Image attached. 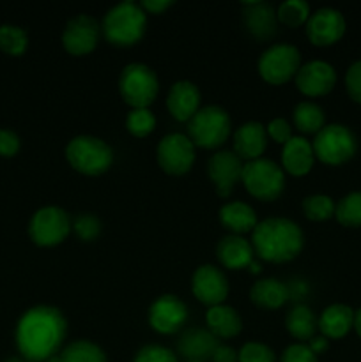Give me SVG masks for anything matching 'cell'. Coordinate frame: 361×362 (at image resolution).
I'll use <instances>...</instances> for the list:
<instances>
[{
	"instance_id": "484cf974",
	"label": "cell",
	"mask_w": 361,
	"mask_h": 362,
	"mask_svg": "<svg viewBox=\"0 0 361 362\" xmlns=\"http://www.w3.org/2000/svg\"><path fill=\"white\" fill-rule=\"evenodd\" d=\"M290 292L285 283L276 278L258 279L250 288V300L265 311L280 310L289 300Z\"/></svg>"
},
{
	"instance_id": "ffe728a7",
	"label": "cell",
	"mask_w": 361,
	"mask_h": 362,
	"mask_svg": "<svg viewBox=\"0 0 361 362\" xmlns=\"http://www.w3.org/2000/svg\"><path fill=\"white\" fill-rule=\"evenodd\" d=\"M202 95L197 85L190 80H179L170 87L166 108L177 122H190L200 110Z\"/></svg>"
},
{
	"instance_id": "681fc988",
	"label": "cell",
	"mask_w": 361,
	"mask_h": 362,
	"mask_svg": "<svg viewBox=\"0 0 361 362\" xmlns=\"http://www.w3.org/2000/svg\"><path fill=\"white\" fill-rule=\"evenodd\" d=\"M186 362H198V361H186Z\"/></svg>"
},
{
	"instance_id": "3957f363",
	"label": "cell",
	"mask_w": 361,
	"mask_h": 362,
	"mask_svg": "<svg viewBox=\"0 0 361 362\" xmlns=\"http://www.w3.org/2000/svg\"><path fill=\"white\" fill-rule=\"evenodd\" d=\"M147 30V13L138 2H120L106 11L101 23V34L117 48H130L144 39Z\"/></svg>"
},
{
	"instance_id": "cb8c5ba5",
	"label": "cell",
	"mask_w": 361,
	"mask_h": 362,
	"mask_svg": "<svg viewBox=\"0 0 361 362\" xmlns=\"http://www.w3.org/2000/svg\"><path fill=\"white\" fill-rule=\"evenodd\" d=\"M218 219L225 230H229L232 235H244L251 233L255 226L258 225L257 214L251 205L246 202H227L219 207Z\"/></svg>"
},
{
	"instance_id": "8fae6325",
	"label": "cell",
	"mask_w": 361,
	"mask_h": 362,
	"mask_svg": "<svg viewBox=\"0 0 361 362\" xmlns=\"http://www.w3.org/2000/svg\"><path fill=\"white\" fill-rule=\"evenodd\" d=\"M195 145L188 134L170 133L159 140L156 147V159L159 168L173 177L186 175L195 165Z\"/></svg>"
},
{
	"instance_id": "5b68a950",
	"label": "cell",
	"mask_w": 361,
	"mask_h": 362,
	"mask_svg": "<svg viewBox=\"0 0 361 362\" xmlns=\"http://www.w3.org/2000/svg\"><path fill=\"white\" fill-rule=\"evenodd\" d=\"M232 120L223 106L209 105L198 110L188 122V138L195 147L214 151L219 148L230 136Z\"/></svg>"
},
{
	"instance_id": "ac0fdd59",
	"label": "cell",
	"mask_w": 361,
	"mask_h": 362,
	"mask_svg": "<svg viewBox=\"0 0 361 362\" xmlns=\"http://www.w3.org/2000/svg\"><path fill=\"white\" fill-rule=\"evenodd\" d=\"M219 339L207 327H186L177 338L176 349L186 361L205 362L212 359V354L218 349Z\"/></svg>"
},
{
	"instance_id": "f1b7e54d",
	"label": "cell",
	"mask_w": 361,
	"mask_h": 362,
	"mask_svg": "<svg viewBox=\"0 0 361 362\" xmlns=\"http://www.w3.org/2000/svg\"><path fill=\"white\" fill-rule=\"evenodd\" d=\"M292 122L299 133L317 134L326 126V113L314 101H301L292 110Z\"/></svg>"
},
{
	"instance_id": "5bb4252c",
	"label": "cell",
	"mask_w": 361,
	"mask_h": 362,
	"mask_svg": "<svg viewBox=\"0 0 361 362\" xmlns=\"http://www.w3.org/2000/svg\"><path fill=\"white\" fill-rule=\"evenodd\" d=\"M191 292L197 297V300H200L207 308L219 306V304H225V299L229 297V279L219 267L204 264L195 269L191 276Z\"/></svg>"
},
{
	"instance_id": "ee69618b",
	"label": "cell",
	"mask_w": 361,
	"mask_h": 362,
	"mask_svg": "<svg viewBox=\"0 0 361 362\" xmlns=\"http://www.w3.org/2000/svg\"><path fill=\"white\" fill-rule=\"evenodd\" d=\"M172 6V0H144V2H140V7L147 14H163Z\"/></svg>"
},
{
	"instance_id": "e575fe53",
	"label": "cell",
	"mask_w": 361,
	"mask_h": 362,
	"mask_svg": "<svg viewBox=\"0 0 361 362\" xmlns=\"http://www.w3.org/2000/svg\"><path fill=\"white\" fill-rule=\"evenodd\" d=\"M126 129L134 138H147L156 129V117L149 108L131 110L126 117Z\"/></svg>"
},
{
	"instance_id": "2e32d148",
	"label": "cell",
	"mask_w": 361,
	"mask_h": 362,
	"mask_svg": "<svg viewBox=\"0 0 361 362\" xmlns=\"http://www.w3.org/2000/svg\"><path fill=\"white\" fill-rule=\"evenodd\" d=\"M345 18L338 9L333 7H321L310 14L306 21V35L314 46H331L336 45L345 34Z\"/></svg>"
},
{
	"instance_id": "7dc6e473",
	"label": "cell",
	"mask_w": 361,
	"mask_h": 362,
	"mask_svg": "<svg viewBox=\"0 0 361 362\" xmlns=\"http://www.w3.org/2000/svg\"><path fill=\"white\" fill-rule=\"evenodd\" d=\"M354 329H356L357 336L361 338V308L356 311V318H354Z\"/></svg>"
},
{
	"instance_id": "30bf717a",
	"label": "cell",
	"mask_w": 361,
	"mask_h": 362,
	"mask_svg": "<svg viewBox=\"0 0 361 362\" xmlns=\"http://www.w3.org/2000/svg\"><path fill=\"white\" fill-rule=\"evenodd\" d=\"M69 214L62 207L46 205L38 209L28 221V237L39 247H53L62 244L71 232Z\"/></svg>"
},
{
	"instance_id": "b9f144b4",
	"label": "cell",
	"mask_w": 361,
	"mask_h": 362,
	"mask_svg": "<svg viewBox=\"0 0 361 362\" xmlns=\"http://www.w3.org/2000/svg\"><path fill=\"white\" fill-rule=\"evenodd\" d=\"M21 141L14 131L0 129V158H14L20 152Z\"/></svg>"
},
{
	"instance_id": "60d3db41",
	"label": "cell",
	"mask_w": 361,
	"mask_h": 362,
	"mask_svg": "<svg viewBox=\"0 0 361 362\" xmlns=\"http://www.w3.org/2000/svg\"><path fill=\"white\" fill-rule=\"evenodd\" d=\"M265 131H268V138H271L273 141H276L278 145H285L292 134V126L287 122L285 119H273L271 122L265 126Z\"/></svg>"
},
{
	"instance_id": "ba28073f",
	"label": "cell",
	"mask_w": 361,
	"mask_h": 362,
	"mask_svg": "<svg viewBox=\"0 0 361 362\" xmlns=\"http://www.w3.org/2000/svg\"><path fill=\"white\" fill-rule=\"evenodd\" d=\"M315 159L329 166H340L356 156L357 138L343 124H328L315 134L314 141Z\"/></svg>"
},
{
	"instance_id": "4dcf8cb0",
	"label": "cell",
	"mask_w": 361,
	"mask_h": 362,
	"mask_svg": "<svg viewBox=\"0 0 361 362\" xmlns=\"http://www.w3.org/2000/svg\"><path fill=\"white\" fill-rule=\"evenodd\" d=\"M335 218L345 228H360L361 226V191L347 193L336 204Z\"/></svg>"
},
{
	"instance_id": "8992f818",
	"label": "cell",
	"mask_w": 361,
	"mask_h": 362,
	"mask_svg": "<svg viewBox=\"0 0 361 362\" xmlns=\"http://www.w3.org/2000/svg\"><path fill=\"white\" fill-rule=\"evenodd\" d=\"M119 92L131 110L149 108L159 94L158 74L147 64H127L120 71Z\"/></svg>"
},
{
	"instance_id": "83f0119b",
	"label": "cell",
	"mask_w": 361,
	"mask_h": 362,
	"mask_svg": "<svg viewBox=\"0 0 361 362\" xmlns=\"http://www.w3.org/2000/svg\"><path fill=\"white\" fill-rule=\"evenodd\" d=\"M285 327L294 339L299 343H308L311 338H315V332L319 331V318L315 317L311 308L296 304L287 313Z\"/></svg>"
},
{
	"instance_id": "44dd1931",
	"label": "cell",
	"mask_w": 361,
	"mask_h": 362,
	"mask_svg": "<svg viewBox=\"0 0 361 362\" xmlns=\"http://www.w3.org/2000/svg\"><path fill=\"white\" fill-rule=\"evenodd\" d=\"M268 131L264 124L257 120H248L243 126L237 127L232 136L234 152L243 159L244 163L260 159L268 148Z\"/></svg>"
},
{
	"instance_id": "d590c367",
	"label": "cell",
	"mask_w": 361,
	"mask_h": 362,
	"mask_svg": "<svg viewBox=\"0 0 361 362\" xmlns=\"http://www.w3.org/2000/svg\"><path fill=\"white\" fill-rule=\"evenodd\" d=\"M71 230L76 233V237L84 243H92L101 235V219L94 214H80L73 219Z\"/></svg>"
},
{
	"instance_id": "9c48e42d",
	"label": "cell",
	"mask_w": 361,
	"mask_h": 362,
	"mask_svg": "<svg viewBox=\"0 0 361 362\" xmlns=\"http://www.w3.org/2000/svg\"><path fill=\"white\" fill-rule=\"evenodd\" d=\"M301 67V53L294 45H271L258 57L257 69L262 80L269 85H285L294 80Z\"/></svg>"
},
{
	"instance_id": "52a82bcc",
	"label": "cell",
	"mask_w": 361,
	"mask_h": 362,
	"mask_svg": "<svg viewBox=\"0 0 361 362\" xmlns=\"http://www.w3.org/2000/svg\"><path fill=\"white\" fill-rule=\"evenodd\" d=\"M244 189L260 202H275L285 189V172L273 159L260 158L244 163L241 175Z\"/></svg>"
},
{
	"instance_id": "8d00e7d4",
	"label": "cell",
	"mask_w": 361,
	"mask_h": 362,
	"mask_svg": "<svg viewBox=\"0 0 361 362\" xmlns=\"http://www.w3.org/2000/svg\"><path fill=\"white\" fill-rule=\"evenodd\" d=\"M239 362H278V359L271 346L265 343L250 341L244 343L239 350Z\"/></svg>"
},
{
	"instance_id": "603a6c76",
	"label": "cell",
	"mask_w": 361,
	"mask_h": 362,
	"mask_svg": "<svg viewBox=\"0 0 361 362\" xmlns=\"http://www.w3.org/2000/svg\"><path fill=\"white\" fill-rule=\"evenodd\" d=\"M315 154L311 141L304 136H292L282 151V168L292 177H304L314 168Z\"/></svg>"
},
{
	"instance_id": "f35d334b",
	"label": "cell",
	"mask_w": 361,
	"mask_h": 362,
	"mask_svg": "<svg viewBox=\"0 0 361 362\" xmlns=\"http://www.w3.org/2000/svg\"><path fill=\"white\" fill-rule=\"evenodd\" d=\"M345 90L354 103L361 105V60L350 64L345 73Z\"/></svg>"
},
{
	"instance_id": "6da1fadb",
	"label": "cell",
	"mask_w": 361,
	"mask_h": 362,
	"mask_svg": "<svg viewBox=\"0 0 361 362\" xmlns=\"http://www.w3.org/2000/svg\"><path fill=\"white\" fill-rule=\"evenodd\" d=\"M67 334V320L55 306L30 308L16 324V349L27 362H46L62 350Z\"/></svg>"
},
{
	"instance_id": "74e56055",
	"label": "cell",
	"mask_w": 361,
	"mask_h": 362,
	"mask_svg": "<svg viewBox=\"0 0 361 362\" xmlns=\"http://www.w3.org/2000/svg\"><path fill=\"white\" fill-rule=\"evenodd\" d=\"M133 362H179V359H177V354L166 346L151 343V345L142 346L134 354Z\"/></svg>"
},
{
	"instance_id": "7a4b0ae2",
	"label": "cell",
	"mask_w": 361,
	"mask_h": 362,
	"mask_svg": "<svg viewBox=\"0 0 361 362\" xmlns=\"http://www.w3.org/2000/svg\"><path fill=\"white\" fill-rule=\"evenodd\" d=\"M251 246L260 260L269 264H287L301 255L304 233L289 218H265L251 232Z\"/></svg>"
},
{
	"instance_id": "e0dca14e",
	"label": "cell",
	"mask_w": 361,
	"mask_h": 362,
	"mask_svg": "<svg viewBox=\"0 0 361 362\" xmlns=\"http://www.w3.org/2000/svg\"><path fill=\"white\" fill-rule=\"evenodd\" d=\"M296 87L306 98H321L329 94L336 85V71L335 67L324 60H310L306 64H301L297 71Z\"/></svg>"
},
{
	"instance_id": "836d02e7",
	"label": "cell",
	"mask_w": 361,
	"mask_h": 362,
	"mask_svg": "<svg viewBox=\"0 0 361 362\" xmlns=\"http://www.w3.org/2000/svg\"><path fill=\"white\" fill-rule=\"evenodd\" d=\"M336 204L329 194H310L303 200V212L310 221H328L335 216Z\"/></svg>"
},
{
	"instance_id": "9a60e30c",
	"label": "cell",
	"mask_w": 361,
	"mask_h": 362,
	"mask_svg": "<svg viewBox=\"0 0 361 362\" xmlns=\"http://www.w3.org/2000/svg\"><path fill=\"white\" fill-rule=\"evenodd\" d=\"M244 161L234 151H216L207 161V175L219 198H229L241 182Z\"/></svg>"
},
{
	"instance_id": "f6af8a7d",
	"label": "cell",
	"mask_w": 361,
	"mask_h": 362,
	"mask_svg": "<svg viewBox=\"0 0 361 362\" xmlns=\"http://www.w3.org/2000/svg\"><path fill=\"white\" fill-rule=\"evenodd\" d=\"M306 345L315 356H321V354H324L326 350L329 349V339H326L324 336H315V338H311Z\"/></svg>"
},
{
	"instance_id": "c3c4849f",
	"label": "cell",
	"mask_w": 361,
	"mask_h": 362,
	"mask_svg": "<svg viewBox=\"0 0 361 362\" xmlns=\"http://www.w3.org/2000/svg\"><path fill=\"white\" fill-rule=\"evenodd\" d=\"M6 362H27L23 359V357H9Z\"/></svg>"
},
{
	"instance_id": "7c38bea8",
	"label": "cell",
	"mask_w": 361,
	"mask_h": 362,
	"mask_svg": "<svg viewBox=\"0 0 361 362\" xmlns=\"http://www.w3.org/2000/svg\"><path fill=\"white\" fill-rule=\"evenodd\" d=\"M101 35V25L91 14H76L62 30V48L73 57H85L96 49Z\"/></svg>"
},
{
	"instance_id": "bcb514c9",
	"label": "cell",
	"mask_w": 361,
	"mask_h": 362,
	"mask_svg": "<svg viewBox=\"0 0 361 362\" xmlns=\"http://www.w3.org/2000/svg\"><path fill=\"white\" fill-rule=\"evenodd\" d=\"M260 271H262V267H260V264H258L257 260H251V264L248 265V272H250V274H260Z\"/></svg>"
},
{
	"instance_id": "d6986e66",
	"label": "cell",
	"mask_w": 361,
	"mask_h": 362,
	"mask_svg": "<svg viewBox=\"0 0 361 362\" xmlns=\"http://www.w3.org/2000/svg\"><path fill=\"white\" fill-rule=\"evenodd\" d=\"M241 6H243L244 27L251 37L262 42L271 41L278 32V18L271 4L251 0V2H243Z\"/></svg>"
},
{
	"instance_id": "7402d4cb",
	"label": "cell",
	"mask_w": 361,
	"mask_h": 362,
	"mask_svg": "<svg viewBox=\"0 0 361 362\" xmlns=\"http://www.w3.org/2000/svg\"><path fill=\"white\" fill-rule=\"evenodd\" d=\"M216 258L222 267L229 271H241V269H248V265L255 258V251L250 240L244 239L243 235L229 233L219 239L216 246Z\"/></svg>"
},
{
	"instance_id": "4fadbf2b",
	"label": "cell",
	"mask_w": 361,
	"mask_h": 362,
	"mask_svg": "<svg viewBox=\"0 0 361 362\" xmlns=\"http://www.w3.org/2000/svg\"><path fill=\"white\" fill-rule=\"evenodd\" d=\"M188 322V306L173 293H163L149 308V325L158 334H177Z\"/></svg>"
},
{
	"instance_id": "4316f807",
	"label": "cell",
	"mask_w": 361,
	"mask_h": 362,
	"mask_svg": "<svg viewBox=\"0 0 361 362\" xmlns=\"http://www.w3.org/2000/svg\"><path fill=\"white\" fill-rule=\"evenodd\" d=\"M205 325L218 339L236 338L243 331L241 315L227 304L209 308L207 313H205Z\"/></svg>"
},
{
	"instance_id": "1f68e13d",
	"label": "cell",
	"mask_w": 361,
	"mask_h": 362,
	"mask_svg": "<svg viewBox=\"0 0 361 362\" xmlns=\"http://www.w3.org/2000/svg\"><path fill=\"white\" fill-rule=\"evenodd\" d=\"M28 48V34L18 25H0V49L9 57H21Z\"/></svg>"
},
{
	"instance_id": "f546056e",
	"label": "cell",
	"mask_w": 361,
	"mask_h": 362,
	"mask_svg": "<svg viewBox=\"0 0 361 362\" xmlns=\"http://www.w3.org/2000/svg\"><path fill=\"white\" fill-rule=\"evenodd\" d=\"M59 362H108L105 350L88 339H76L57 354Z\"/></svg>"
},
{
	"instance_id": "ab89813d",
	"label": "cell",
	"mask_w": 361,
	"mask_h": 362,
	"mask_svg": "<svg viewBox=\"0 0 361 362\" xmlns=\"http://www.w3.org/2000/svg\"><path fill=\"white\" fill-rule=\"evenodd\" d=\"M280 362H317V356L308 349L306 343H292L283 350Z\"/></svg>"
},
{
	"instance_id": "d4e9b609",
	"label": "cell",
	"mask_w": 361,
	"mask_h": 362,
	"mask_svg": "<svg viewBox=\"0 0 361 362\" xmlns=\"http://www.w3.org/2000/svg\"><path fill=\"white\" fill-rule=\"evenodd\" d=\"M356 311L347 304H331L319 317V331L326 339H342L354 329Z\"/></svg>"
},
{
	"instance_id": "7bdbcfd3",
	"label": "cell",
	"mask_w": 361,
	"mask_h": 362,
	"mask_svg": "<svg viewBox=\"0 0 361 362\" xmlns=\"http://www.w3.org/2000/svg\"><path fill=\"white\" fill-rule=\"evenodd\" d=\"M212 362H239V352L229 345H222L219 343L218 349L212 354Z\"/></svg>"
},
{
	"instance_id": "277c9868",
	"label": "cell",
	"mask_w": 361,
	"mask_h": 362,
	"mask_svg": "<svg viewBox=\"0 0 361 362\" xmlns=\"http://www.w3.org/2000/svg\"><path fill=\"white\" fill-rule=\"evenodd\" d=\"M66 159L71 168L87 177L103 175L113 163V148L103 138L78 134L66 145Z\"/></svg>"
},
{
	"instance_id": "d6a6232c",
	"label": "cell",
	"mask_w": 361,
	"mask_h": 362,
	"mask_svg": "<svg viewBox=\"0 0 361 362\" xmlns=\"http://www.w3.org/2000/svg\"><path fill=\"white\" fill-rule=\"evenodd\" d=\"M310 14V6L304 0H285L276 9L278 23L285 25L289 28H297L301 25H306Z\"/></svg>"
}]
</instances>
